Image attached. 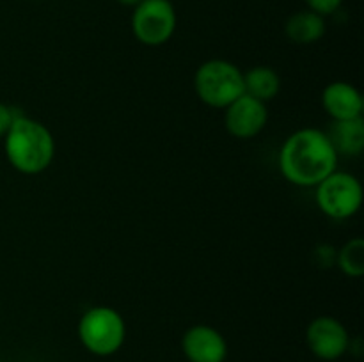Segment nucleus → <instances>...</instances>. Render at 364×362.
<instances>
[{
    "instance_id": "obj_1",
    "label": "nucleus",
    "mask_w": 364,
    "mask_h": 362,
    "mask_svg": "<svg viewBox=\"0 0 364 362\" xmlns=\"http://www.w3.org/2000/svg\"><path fill=\"white\" fill-rule=\"evenodd\" d=\"M338 153L326 131L302 128L284 141L279 151L281 174L297 187H316L336 170Z\"/></svg>"
},
{
    "instance_id": "obj_2",
    "label": "nucleus",
    "mask_w": 364,
    "mask_h": 362,
    "mask_svg": "<svg viewBox=\"0 0 364 362\" xmlns=\"http://www.w3.org/2000/svg\"><path fill=\"white\" fill-rule=\"evenodd\" d=\"M6 156L21 174L34 176L50 167L55 156L52 131L32 117L16 116L4 137Z\"/></svg>"
},
{
    "instance_id": "obj_3",
    "label": "nucleus",
    "mask_w": 364,
    "mask_h": 362,
    "mask_svg": "<svg viewBox=\"0 0 364 362\" xmlns=\"http://www.w3.org/2000/svg\"><path fill=\"white\" fill-rule=\"evenodd\" d=\"M194 89L205 105L226 109L244 94V73L230 60H206L196 71Z\"/></svg>"
},
{
    "instance_id": "obj_4",
    "label": "nucleus",
    "mask_w": 364,
    "mask_h": 362,
    "mask_svg": "<svg viewBox=\"0 0 364 362\" xmlns=\"http://www.w3.org/2000/svg\"><path fill=\"white\" fill-rule=\"evenodd\" d=\"M124 337L127 325L123 316L107 305L87 309L78 322V339L85 350L98 357L116 353L123 346Z\"/></svg>"
},
{
    "instance_id": "obj_5",
    "label": "nucleus",
    "mask_w": 364,
    "mask_h": 362,
    "mask_svg": "<svg viewBox=\"0 0 364 362\" xmlns=\"http://www.w3.org/2000/svg\"><path fill=\"white\" fill-rule=\"evenodd\" d=\"M316 204L331 219H350L363 204L361 183L354 174L334 170L316 185Z\"/></svg>"
},
{
    "instance_id": "obj_6",
    "label": "nucleus",
    "mask_w": 364,
    "mask_h": 362,
    "mask_svg": "<svg viewBox=\"0 0 364 362\" xmlns=\"http://www.w3.org/2000/svg\"><path fill=\"white\" fill-rule=\"evenodd\" d=\"M176 31V11L169 0H142L134 7L132 32L146 46H160Z\"/></svg>"
},
{
    "instance_id": "obj_7",
    "label": "nucleus",
    "mask_w": 364,
    "mask_h": 362,
    "mask_svg": "<svg viewBox=\"0 0 364 362\" xmlns=\"http://www.w3.org/2000/svg\"><path fill=\"white\" fill-rule=\"evenodd\" d=\"M306 343L315 357L322 361H336L343 357L350 346V336L340 319L333 316H318L308 325Z\"/></svg>"
},
{
    "instance_id": "obj_8",
    "label": "nucleus",
    "mask_w": 364,
    "mask_h": 362,
    "mask_svg": "<svg viewBox=\"0 0 364 362\" xmlns=\"http://www.w3.org/2000/svg\"><path fill=\"white\" fill-rule=\"evenodd\" d=\"M269 121L267 105L252 96L242 94L224 109V124L235 138H252L262 133Z\"/></svg>"
},
{
    "instance_id": "obj_9",
    "label": "nucleus",
    "mask_w": 364,
    "mask_h": 362,
    "mask_svg": "<svg viewBox=\"0 0 364 362\" xmlns=\"http://www.w3.org/2000/svg\"><path fill=\"white\" fill-rule=\"evenodd\" d=\"M188 362H224L228 357V343L223 334L208 325H194L181 339Z\"/></svg>"
},
{
    "instance_id": "obj_10",
    "label": "nucleus",
    "mask_w": 364,
    "mask_h": 362,
    "mask_svg": "<svg viewBox=\"0 0 364 362\" xmlns=\"http://www.w3.org/2000/svg\"><path fill=\"white\" fill-rule=\"evenodd\" d=\"M322 105L334 121H350L363 117V96L348 82H331L322 92Z\"/></svg>"
},
{
    "instance_id": "obj_11",
    "label": "nucleus",
    "mask_w": 364,
    "mask_h": 362,
    "mask_svg": "<svg viewBox=\"0 0 364 362\" xmlns=\"http://www.w3.org/2000/svg\"><path fill=\"white\" fill-rule=\"evenodd\" d=\"M287 38L297 45H311L326 34V20L313 11H299L291 14L284 25Z\"/></svg>"
},
{
    "instance_id": "obj_12",
    "label": "nucleus",
    "mask_w": 364,
    "mask_h": 362,
    "mask_svg": "<svg viewBox=\"0 0 364 362\" xmlns=\"http://www.w3.org/2000/svg\"><path fill=\"white\" fill-rule=\"evenodd\" d=\"M338 155L358 156L364 149V121L363 117L350 121H334L327 133Z\"/></svg>"
},
{
    "instance_id": "obj_13",
    "label": "nucleus",
    "mask_w": 364,
    "mask_h": 362,
    "mask_svg": "<svg viewBox=\"0 0 364 362\" xmlns=\"http://www.w3.org/2000/svg\"><path fill=\"white\" fill-rule=\"evenodd\" d=\"M281 91V77L270 66H255L244 73V94L267 103Z\"/></svg>"
},
{
    "instance_id": "obj_14",
    "label": "nucleus",
    "mask_w": 364,
    "mask_h": 362,
    "mask_svg": "<svg viewBox=\"0 0 364 362\" xmlns=\"http://www.w3.org/2000/svg\"><path fill=\"white\" fill-rule=\"evenodd\" d=\"M338 265L340 270L348 277H361L364 273V240L363 238H352L341 247L338 254Z\"/></svg>"
},
{
    "instance_id": "obj_15",
    "label": "nucleus",
    "mask_w": 364,
    "mask_h": 362,
    "mask_svg": "<svg viewBox=\"0 0 364 362\" xmlns=\"http://www.w3.org/2000/svg\"><path fill=\"white\" fill-rule=\"evenodd\" d=\"M304 2L308 4L309 11L320 14V16H326V14H333L334 11L340 9L343 0H304Z\"/></svg>"
},
{
    "instance_id": "obj_16",
    "label": "nucleus",
    "mask_w": 364,
    "mask_h": 362,
    "mask_svg": "<svg viewBox=\"0 0 364 362\" xmlns=\"http://www.w3.org/2000/svg\"><path fill=\"white\" fill-rule=\"evenodd\" d=\"M14 117L16 116L13 114V110L7 105H4V103H0V138L6 137L7 130H9V126L13 124Z\"/></svg>"
},
{
    "instance_id": "obj_17",
    "label": "nucleus",
    "mask_w": 364,
    "mask_h": 362,
    "mask_svg": "<svg viewBox=\"0 0 364 362\" xmlns=\"http://www.w3.org/2000/svg\"><path fill=\"white\" fill-rule=\"evenodd\" d=\"M121 6H127V7H135L142 2V0H117Z\"/></svg>"
}]
</instances>
